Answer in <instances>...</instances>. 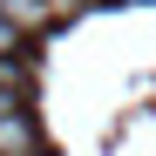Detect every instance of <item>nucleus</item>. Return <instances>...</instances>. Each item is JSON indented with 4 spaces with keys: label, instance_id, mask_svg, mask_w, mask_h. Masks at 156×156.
<instances>
[{
    "label": "nucleus",
    "instance_id": "nucleus-1",
    "mask_svg": "<svg viewBox=\"0 0 156 156\" xmlns=\"http://www.w3.org/2000/svg\"><path fill=\"white\" fill-rule=\"evenodd\" d=\"M0 156H41V143H34V122L20 115V109H7V115H0Z\"/></svg>",
    "mask_w": 156,
    "mask_h": 156
},
{
    "label": "nucleus",
    "instance_id": "nucleus-2",
    "mask_svg": "<svg viewBox=\"0 0 156 156\" xmlns=\"http://www.w3.org/2000/svg\"><path fill=\"white\" fill-rule=\"evenodd\" d=\"M0 14H7L20 34H41V27H55V7H48V0H0Z\"/></svg>",
    "mask_w": 156,
    "mask_h": 156
},
{
    "label": "nucleus",
    "instance_id": "nucleus-3",
    "mask_svg": "<svg viewBox=\"0 0 156 156\" xmlns=\"http://www.w3.org/2000/svg\"><path fill=\"white\" fill-rule=\"evenodd\" d=\"M20 102H27V68L7 55V61H0V115H7V109H20Z\"/></svg>",
    "mask_w": 156,
    "mask_h": 156
},
{
    "label": "nucleus",
    "instance_id": "nucleus-4",
    "mask_svg": "<svg viewBox=\"0 0 156 156\" xmlns=\"http://www.w3.org/2000/svg\"><path fill=\"white\" fill-rule=\"evenodd\" d=\"M20 41H27V34H20V27H14V20H7V14H0V61H7V55H14V48H20Z\"/></svg>",
    "mask_w": 156,
    "mask_h": 156
},
{
    "label": "nucleus",
    "instance_id": "nucleus-5",
    "mask_svg": "<svg viewBox=\"0 0 156 156\" xmlns=\"http://www.w3.org/2000/svg\"><path fill=\"white\" fill-rule=\"evenodd\" d=\"M48 7H55V20H75V14L88 7V0H48Z\"/></svg>",
    "mask_w": 156,
    "mask_h": 156
}]
</instances>
